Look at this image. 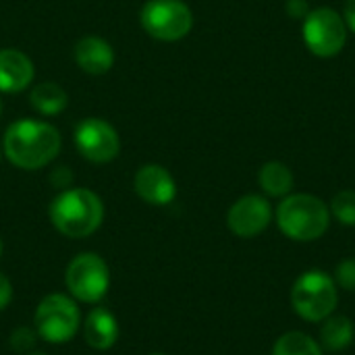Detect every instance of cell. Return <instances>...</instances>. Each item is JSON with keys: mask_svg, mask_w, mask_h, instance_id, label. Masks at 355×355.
I'll return each instance as SVG.
<instances>
[{"mask_svg": "<svg viewBox=\"0 0 355 355\" xmlns=\"http://www.w3.org/2000/svg\"><path fill=\"white\" fill-rule=\"evenodd\" d=\"M62 139L54 125L35 119L12 123L2 139V150L10 164L23 171H37L50 164L60 152Z\"/></svg>", "mask_w": 355, "mask_h": 355, "instance_id": "1", "label": "cell"}, {"mask_svg": "<svg viewBox=\"0 0 355 355\" xmlns=\"http://www.w3.org/2000/svg\"><path fill=\"white\" fill-rule=\"evenodd\" d=\"M54 229L71 239H83L94 235L104 220V204L98 193L85 187L62 189L48 208Z\"/></svg>", "mask_w": 355, "mask_h": 355, "instance_id": "2", "label": "cell"}, {"mask_svg": "<svg viewBox=\"0 0 355 355\" xmlns=\"http://www.w3.org/2000/svg\"><path fill=\"white\" fill-rule=\"evenodd\" d=\"M277 225L293 241H316L331 227V208L312 193H289L277 208Z\"/></svg>", "mask_w": 355, "mask_h": 355, "instance_id": "3", "label": "cell"}, {"mask_svg": "<svg viewBox=\"0 0 355 355\" xmlns=\"http://www.w3.org/2000/svg\"><path fill=\"white\" fill-rule=\"evenodd\" d=\"M339 304V287L324 270L302 272L291 287V308L306 322L327 320Z\"/></svg>", "mask_w": 355, "mask_h": 355, "instance_id": "4", "label": "cell"}, {"mask_svg": "<svg viewBox=\"0 0 355 355\" xmlns=\"http://www.w3.org/2000/svg\"><path fill=\"white\" fill-rule=\"evenodd\" d=\"M81 327V312L77 304L62 293L46 295L35 310V331L37 335L52 343H69Z\"/></svg>", "mask_w": 355, "mask_h": 355, "instance_id": "5", "label": "cell"}, {"mask_svg": "<svg viewBox=\"0 0 355 355\" xmlns=\"http://www.w3.org/2000/svg\"><path fill=\"white\" fill-rule=\"evenodd\" d=\"M304 44L314 56L333 58L337 56L347 42V23L331 6H320L308 12L302 21Z\"/></svg>", "mask_w": 355, "mask_h": 355, "instance_id": "6", "label": "cell"}, {"mask_svg": "<svg viewBox=\"0 0 355 355\" xmlns=\"http://www.w3.org/2000/svg\"><path fill=\"white\" fill-rule=\"evenodd\" d=\"M64 285L75 300L98 304L110 289L108 264L94 252L77 254L64 270Z\"/></svg>", "mask_w": 355, "mask_h": 355, "instance_id": "7", "label": "cell"}, {"mask_svg": "<svg viewBox=\"0 0 355 355\" xmlns=\"http://www.w3.org/2000/svg\"><path fill=\"white\" fill-rule=\"evenodd\" d=\"M141 27L160 42H179L193 27V12L183 0H148L139 12Z\"/></svg>", "mask_w": 355, "mask_h": 355, "instance_id": "8", "label": "cell"}, {"mask_svg": "<svg viewBox=\"0 0 355 355\" xmlns=\"http://www.w3.org/2000/svg\"><path fill=\"white\" fill-rule=\"evenodd\" d=\"M75 148L87 162L108 164L121 152V137L108 121L89 116L75 127Z\"/></svg>", "mask_w": 355, "mask_h": 355, "instance_id": "9", "label": "cell"}, {"mask_svg": "<svg viewBox=\"0 0 355 355\" xmlns=\"http://www.w3.org/2000/svg\"><path fill=\"white\" fill-rule=\"evenodd\" d=\"M272 220V206L264 196L250 193L239 198L227 212V227L233 235L252 239L268 229Z\"/></svg>", "mask_w": 355, "mask_h": 355, "instance_id": "10", "label": "cell"}, {"mask_svg": "<svg viewBox=\"0 0 355 355\" xmlns=\"http://www.w3.org/2000/svg\"><path fill=\"white\" fill-rule=\"evenodd\" d=\"M133 189L150 206H168L177 196L173 175L160 164H144L135 173Z\"/></svg>", "mask_w": 355, "mask_h": 355, "instance_id": "11", "label": "cell"}, {"mask_svg": "<svg viewBox=\"0 0 355 355\" xmlns=\"http://www.w3.org/2000/svg\"><path fill=\"white\" fill-rule=\"evenodd\" d=\"M35 67L33 60L17 50L2 48L0 50V92L2 94H19L33 83Z\"/></svg>", "mask_w": 355, "mask_h": 355, "instance_id": "12", "label": "cell"}, {"mask_svg": "<svg viewBox=\"0 0 355 355\" xmlns=\"http://www.w3.org/2000/svg\"><path fill=\"white\" fill-rule=\"evenodd\" d=\"M75 62L83 73L89 75H104L114 64V50L112 46L98 35H85L75 44Z\"/></svg>", "mask_w": 355, "mask_h": 355, "instance_id": "13", "label": "cell"}, {"mask_svg": "<svg viewBox=\"0 0 355 355\" xmlns=\"http://www.w3.org/2000/svg\"><path fill=\"white\" fill-rule=\"evenodd\" d=\"M85 343L94 349L106 352L119 341V320L106 308H94L83 322Z\"/></svg>", "mask_w": 355, "mask_h": 355, "instance_id": "14", "label": "cell"}, {"mask_svg": "<svg viewBox=\"0 0 355 355\" xmlns=\"http://www.w3.org/2000/svg\"><path fill=\"white\" fill-rule=\"evenodd\" d=\"M258 183L262 191L270 198H287L295 185L293 171L281 160H268L258 173Z\"/></svg>", "mask_w": 355, "mask_h": 355, "instance_id": "15", "label": "cell"}, {"mask_svg": "<svg viewBox=\"0 0 355 355\" xmlns=\"http://www.w3.org/2000/svg\"><path fill=\"white\" fill-rule=\"evenodd\" d=\"M29 104L42 116H56L67 108L69 96L58 83L44 81V83L33 85V89L29 94Z\"/></svg>", "mask_w": 355, "mask_h": 355, "instance_id": "16", "label": "cell"}, {"mask_svg": "<svg viewBox=\"0 0 355 355\" xmlns=\"http://www.w3.org/2000/svg\"><path fill=\"white\" fill-rule=\"evenodd\" d=\"M320 329V347L327 352H343L347 349L355 339L354 320L347 316H329L322 320Z\"/></svg>", "mask_w": 355, "mask_h": 355, "instance_id": "17", "label": "cell"}, {"mask_svg": "<svg viewBox=\"0 0 355 355\" xmlns=\"http://www.w3.org/2000/svg\"><path fill=\"white\" fill-rule=\"evenodd\" d=\"M272 355H324V349L310 335L291 331L275 341Z\"/></svg>", "mask_w": 355, "mask_h": 355, "instance_id": "18", "label": "cell"}, {"mask_svg": "<svg viewBox=\"0 0 355 355\" xmlns=\"http://www.w3.org/2000/svg\"><path fill=\"white\" fill-rule=\"evenodd\" d=\"M331 216H335L341 225L355 227V191H339L331 202Z\"/></svg>", "mask_w": 355, "mask_h": 355, "instance_id": "19", "label": "cell"}, {"mask_svg": "<svg viewBox=\"0 0 355 355\" xmlns=\"http://www.w3.org/2000/svg\"><path fill=\"white\" fill-rule=\"evenodd\" d=\"M335 283L345 291H355V258H347L335 268Z\"/></svg>", "mask_w": 355, "mask_h": 355, "instance_id": "20", "label": "cell"}, {"mask_svg": "<svg viewBox=\"0 0 355 355\" xmlns=\"http://www.w3.org/2000/svg\"><path fill=\"white\" fill-rule=\"evenodd\" d=\"M35 343V335L29 329H17L10 335V347L17 352H29Z\"/></svg>", "mask_w": 355, "mask_h": 355, "instance_id": "21", "label": "cell"}, {"mask_svg": "<svg viewBox=\"0 0 355 355\" xmlns=\"http://www.w3.org/2000/svg\"><path fill=\"white\" fill-rule=\"evenodd\" d=\"M285 10H287V15H289L291 19H302V21H304L312 8H310L308 0H287V2H285Z\"/></svg>", "mask_w": 355, "mask_h": 355, "instance_id": "22", "label": "cell"}, {"mask_svg": "<svg viewBox=\"0 0 355 355\" xmlns=\"http://www.w3.org/2000/svg\"><path fill=\"white\" fill-rule=\"evenodd\" d=\"M10 300H12V285L6 279V275L0 272V312L8 308Z\"/></svg>", "mask_w": 355, "mask_h": 355, "instance_id": "23", "label": "cell"}, {"mask_svg": "<svg viewBox=\"0 0 355 355\" xmlns=\"http://www.w3.org/2000/svg\"><path fill=\"white\" fill-rule=\"evenodd\" d=\"M343 19H345V23H347V29H352L355 33V0H345Z\"/></svg>", "mask_w": 355, "mask_h": 355, "instance_id": "24", "label": "cell"}, {"mask_svg": "<svg viewBox=\"0 0 355 355\" xmlns=\"http://www.w3.org/2000/svg\"><path fill=\"white\" fill-rule=\"evenodd\" d=\"M29 355H46V354H40V352H33V354H29Z\"/></svg>", "mask_w": 355, "mask_h": 355, "instance_id": "25", "label": "cell"}, {"mask_svg": "<svg viewBox=\"0 0 355 355\" xmlns=\"http://www.w3.org/2000/svg\"><path fill=\"white\" fill-rule=\"evenodd\" d=\"M0 256H2V239H0Z\"/></svg>", "mask_w": 355, "mask_h": 355, "instance_id": "26", "label": "cell"}, {"mask_svg": "<svg viewBox=\"0 0 355 355\" xmlns=\"http://www.w3.org/2000/svg\"><path fill=\"white\" fill-rule=\"evenodd\" d=\"M0 116H2V100H0Z\"/></svg>", "mask_w": 355, "mask_h": 355, "instance_id": "27", "label": "cell"}, {"mask_svg": "<svg viewBox=\"0 0 355 355\" xmlns=\"http://www.w3.org/2000/svg\"><path fill=\"white\" fill-rule=\"evenodd\" d=\"M150 355H164V354H150Z\"/></svg>", "mask_w": 355, "mask_h": 355, "instance_id": "28", "label": "cell"}]
</instances>
